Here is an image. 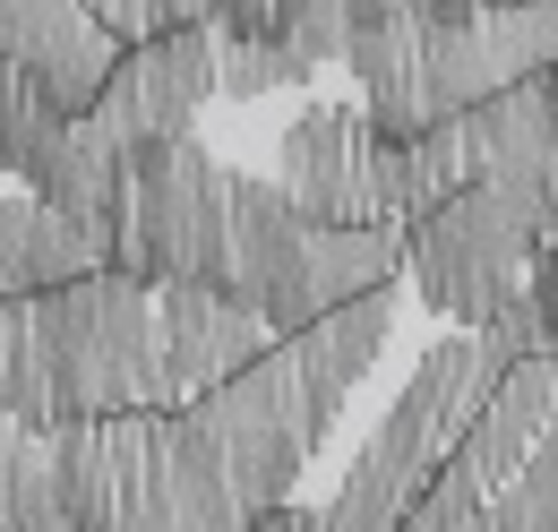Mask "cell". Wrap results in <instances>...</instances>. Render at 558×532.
<instances>
[{
	"instance_id": "obj_1",
	"label": "cell",
	"mask_w": 558,
	"mask_h": 532,
	"mask_svg": "<svg viewBox=\"0 0 558 532\" xmlns=\"http://www.w3.org/2000/svg\"><path fill=\"white\" fill-rule=\"evenodd\" d=\"M190 421L207 430V447H215V464H223V481H232V498H241V516H258V507H283L301 489V464L336 438L344 387L327 370H310L283 335H267L232 378H215L207 396H190Z\"/></svg>"
},
{
	"instance_id": "obj_2",
	"label": "cell",
	"mask_w": 558,
	"mask_h": 532,
	"mask_svg": "<svg viewBox=\"0 0 558 532\" xmlns=\"http://www.w3.org/2000/svg\"><path fill=\"white\" fill-rule=\"evenodd\" d=\"M52 421H112L155 387V292L121 266H86L35 292Z\"/></svg>"
},
{
	"instance_id": "obj_3",
	"label": "cell",
	"mask_w": 558,
	"mask_h": 532,
	"mask_svg": "<svg viewBox=\"0 0 558 532\" xmlns=\"http://www.w3.org/2000/svg\"><path fill=\"white\" fill-rule=\"evenodd\" d=\"M223 164L207 137H146L130 146V232H121V275H138L146 292L163 283H215L223 250Z\"/></svg>"
},
{
	"instance_id": "obj_4",
	"label": "cell",
	"mask_w": 558,
	"mask_h": 532,
	"mask_svg": "<svg viewBox=\"0 0 558 532\" xmlns=\"http://www.w3.org/2000/svg\"><path fill=\"white\" fill-rule=\"evenodd\" d=\"M533 250H542V232L498 190H482V181L447 190L438 206H421L404 223V275L421 283V301L438 318H456V327H482L498 310V292H515V275H524Z\"/></svg>"
},
{
	"instance_id": "obj_5",
	"label": "cell",
	"mask_w": 558,
	"mask_h": 532,
	"mask_svg": "<svg viewBox=\"0 0 558 532\" xmlns=\"http://www.w3.org/2000/svg\"><path fill=\"white\" fill-rule=\"evenodd\" d=\"M198 104H215V26L172 17V26H155V35H138V44L112 52L95 104H86L77 121H95V130L130 155L146 137L198 130Z\"/></svg>"
},
{
	"instance_id": "obj_6",
	"label": "cell",
	"mask_w": 558,
	"mask_h": 532,
	"mask_svg": "<svg viewBox=\"0 0 558 532\" xmlns=\"http://www.w3.org/2000/svg\"><path fill=\"white\" fill-rule=\"evenodd\" d=\"M498 370H507V352H498L489 335H473V327L438 335V343L421 352V370L404 378V396L387 403V421L369 430V447H361V456L421 489V472L464 438V421H473V403L489 396V378H498Z\"/></svg>"
},
{
	"instance_id": "obj_7",
	"label": "cell",
	"mask_w": 558,
	"mask_h": 532,
	"mask_svg": "<svg viewBox=\"0 0 558 532\" xmlns=\"http://www.w3.org/2000/svg\"><path fill=\"white\" fill-rule=\"evenodd\" d=\"M456 121H464L473 181L498 190V198L542 232V206H550V190H558V69H533V77L498 86L482 104H464Z\"/></svg>"
},
{
	"instance_id": "obj_8",
	"label": "cell",
	"mask_w": 558,
	"mask_h": 532,
	"mask_svg": "<svg viewBox=\"0 0 558 532\" xmlns=\"http://www.w3.org/2000/svg\"><path fill=\"white\" fill-rule=\"evenodd\" d=\"M301 250H310V215L283 198L276 181L232 172V181H223V250H215L207 292L258 310L267 335H276V310H283V292H292V275H301Z\"/></svg>"
},
{
	"instance_id": "obj_9",
	"label": "cell",
	"mask_w": 558,
	"mask_h": 532,
	"mask_svg": "<svg viewBox=\"0 0 558 532\" xmlns=\"http://www.w3.org/2000/svg\"><path fill=\"white\" fill-rule=\"evenodd\" d=\"M258 343H267V318H258V310L223 301L207 283H163V292H155V387H146V403L172 412V403L207 396L215 378H232Z\"/></svg>"
},
{
	"instance_id": "obj_10",
	"label": "cell",
	"mask_w": 558,
	"mask_h": 532,
	"mask_svg": "<svg viewBox=\"0 0 558 532\" xmlns=\"http://www.w3.org/2000/svg\"><path fill=\"white\" fill-rule=\"evenodd\" d=\"M276 190L310 223H369V121L361 104H310L276 137Z\"/></svg>"
},
{
	"instance_id": "obj_11",
	"label": "cell",
	"mask_w": 558,
	"mask_h": 532,
	"mask_svg": "<svg viewBox=\"0 0 558 532\" xmlns=\"http://www.w3.org/2000/svg\"><path fill=\"white\" fill-rule=\"evenodd\" d=\"M112 26H95L86 0H0V61H17L61 112H86L104 69H112Z\"/></svg>"
},
{
	"instance_id": "obj_12",
	"label": "cell",
	"mask_w": 558,
	"mask_h": 532,
	"mask_svg": "<svg viewBox=\"0 0 558 532\" xmlns=\"http://www.w3.org/2000/svg\"><path fill=\"white\" fill-rule=\"evenodd\" d=\"M35 198L52 206L61 223H77L86 250L104 266H121V232H130V155L95 130V121H70V130H61L52 164L35 172Z\"/></svg>"
},
{
	"instance_id": "obj_13",
	"label": "cell",
	"mask_w": 558,
	"mask_h": 532,
	"mask_svg": "<svg viewBox=\"0 0 558 532\" xmlns=\"http://www.w3.org/2000/svg\"><path fill=\"white\" fill-rule=\"evenodd\" d=\"M396 275H404V232H387V223H310V250H301V275L276 310V335H292L301 318L336 310L352 292H396Z\"/></svg>"
},
{
	"instance_id": "obj_14",
	"label": "cell",
	"mask_w": 558,
	"mask_h": 532,
	"mask_svg": "<svg viewBox=\"0 0 558 532\" xmlns=\"http://www.w3.org/2000/svg\"><path fill=\"white\" fill-rule=\"evenodd\" d=\"M550 421H558V370H550V352H524V361H507V370L489 378V396L473 403L456 456H464V472H473L482 489H498Z\"/></svg>"
},
{
	"instance_id": "obj_15",
	"label": "cell",
	"mask_w": 558,
	"mask_h": 532,
	"mask_svg": "<svg viewBox=\"0 0 558 532\" xmlns=\"http://www.w3.org/2000/svg\"><path fill=\"white\" fill-rule=\"evenodd\" d=\"M86 266H104V258H95L86 232L61 223L35 190H26V198H0V301H35V292L70 283Z\"/></svg>"
},
{
	"instance_id": "obj_16",
	"label": "cell",
	"mask_w": 558,
	"mask_h": 532,
	"mask_svg": "<svg viewBox=\"0 0 558 532\" xmlns=\"http://www.w3.org/2000/svg\"><path fill=\"white\" fill-rule=\"evenodd\" d=\"M387 335H396V301L387 292H352V301H336V310H318V318H301V327L283 335L310 370H327L336 387H361L369 370H378V352H387Z\"/></svg>"
},
{
	"instance_id": "obj_17",
	"label": "cell",
	"mask_w": 558,
	"mask_h": 532,
	"mask_svg": "<svg viewBox=\"0 0 558 532\" xmlns=\"http://www.w3.org/2000/svg\"><path fill=\"white\" fill-rule=\"evenodd\" d=\"M464 532H558V421L524 447V464L507 472L498 489H482V507H473Z\"/></svg>"
},
{
	"instance_id": "obj_18",
	"label": "cell",
	"mask_w": 558,
	"mask_h": 532,
	"mask_svg": "<svg viewBox=\"0 0 558 532\" xmlns=\"http://www.w3.org/2000/svg\"><path fill=\"white\" fill-rule=\"evenodd\" d=\"M61 130H70V112H61L17 61H0V172H17V181L35 190V172L52 164Z\"/></svg>"
},
{
	"instance_id": "obj_19",
	"label": "cell",
	"mask_w": 558,
	"mask_h": 532,
	"mask_svg": "<svg viewBox=\"0 0 558 532\" xmlns=\"http://www.w3.org/2000/svg\"><path fill=\"white\" fill-rule=\"evenodd\" d=\"M473 507H482V481H473V472H464V456L447 447L438 464L421 472V489L404 498L396 532H464V524H473Z\"/></svg>"
},
{
	"instance_id": "obj_20",
	"label": "cell",
	"mask_w": 558,
	"mask_h": 532,
	"mask_svg": "<svg viewBox=\"0 0 558 532\" xmlns=\"http://www.w3.org/2000/svg\"><path fill=\"white\" fill-rule=\"evenodd\" d=\"M283 86H301V69L267 35H215V95L223 104H258V95H283Z\"/></svg>"
},
{
	"instance_id": "obj_21",
	"label": "cell",
	"mask_w": 558,
	"mask_h": 532,
	"mask_svg": "<svg viewBox=\"0 0 558 532\" xmlns=\"http://www.w3.org/2000/svg\"><path fill=\"white\" fill-rule=\"evenodd\" d=\"M172 17H198L215 35H267L276 0H172Z\"/></svg>"
},
{
	"instance_id": "obj_22",
	"label": "cell",
	"mask_w": 558,
	"mask_h": 532,
	"mask_svg": "<svg viewBox=\"0 0 558 532\" xmlns=\"http://www.w3.org/2000/svg\"><path fill=\"white\" fill-rule=\"evenodd\" d=\"M241 532H301V507H258Z\"/></svg>"
},
{
	"instance_id": "obj_23",
	"label": "cell",
	"mask_w": 558,
	"mask_h": 532,
	"mask_svg": "<svg viewBox=\"0 0 558 532\" xmlns=\"http://www.w3.org/2000/svg\"><path fill=\"white\" fill-rule=\"evenodd\" d=\"M9 318H17V301H0V403H9Z\"/></svg>"
},
{
	"instance_id": "obj_24",
	"label": "cell",
	"mask_w": 558,
	"mask_h": 532,
	"mask_svg": "<svg viewBox=\"0 0 558 532\" xmlns=\"http://www.w3.org/2000/svg\"><path fill=\"white\" fill-rule=\"evenodd\" d=\"M542 250L558 258V190H550V206H542Z\"/></svg>"
},
{
	"instance_id": "obj_25",
	"label": "cell",
	"mask_w": 558,
	"mask_h": 532,
	"mask_svg": "<svg viewBox=\"0 0 558 532\" xmlns=\"http://www.w3.org/2000/svg\"><path fill=\"white\" fill-rule=\"evenodd\" d=\"M473 9H515V0H473Z\"/></svg>"
},
{
	"instance_id": "obj_26",
	"label": "cell",
	"mask_w": 558,
	"mask_h": 532,
	"mask_svg": "<svg viewBox=\"0 0 558 532\" xmlns=\"http://www.w3.org/2000/svg\"><path fill=\"white\" fill-rule=\"evenodd\" d=\"M0 447H9V412H0Z\"/></svg>"
},
{
	"instance_id": "obj_27",
	"label": "cell",
	"mask_w": 558,
	"mask_h": 532,
	"mask_svg": "<svg viewBox=\"0 0 558 532\" xmlns=\"http://www.w3.org/2000/svg\"><path fill=\"white\" fill-rule=\"evenodd\" d=\"M550 370H558V352H550Z\"/></svg>"
}]
</instances>
